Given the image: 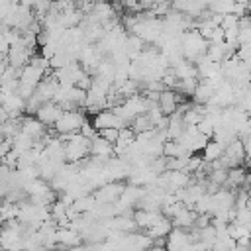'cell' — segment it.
Masks as SVG:
<instances>
[{
	"label": "cell",
	"instance_id": "obj_13",
	"mask_svg": "<svg viewBox=\"0 0 251 251\" xmlns=\"http://www.w3.org/2000/svg\"><path fill=\"white\" fill-rule=\"evenodd\" d=\"M245 180H247V173H245L243 165L231 167V169H227V178H226V184L224 186H227L231 190H237V188L245 186Z\"/></svg>",
	"mask_w": 251,
	"mask_h": 251
},
{
	"label": "cell",
	"instance_id": "obj_12",
	"mask_svg": "<svg viewBox=\"0 0 251 251\" xmlns=\"http://www.w3.org/2000/svg\"><path fill=\"white\" fill-rule=\"evenodd\" d=\"M214 92H216V88H214L206 78H202V80H198V84H196V88H194V92H192L190 98H192L194 102H198V104H208V102L212 100Z\"/></svg>",
	"mask_w": 251,
	"mask_h": 251
},
{
	"label": "cell",
	"instance_id": "obj_7",
	"mask_svg": "<svg viewBox=\"0 0 251 251\" xmlns=\"http://www.w3.org/2000/svg\"><path fill=\"white\" fill-rule=\"evenodd\" d=\"M90 155L96 157V159H102V161H108L110 157L116 155V149H114V143L104 139L100 133H96L92 139H90Z\"/></svg>",
	"mask_w": 251,
	"mask_h": 251
},
{
	"label": "cell",
	"instance_id": "obj_15",
	"mask_svg": "<svg viewBox=\"0 0 251 251\" xmlns=\"http://www.w3.org/2000/svg\"><path fill=\"white\" fill-rule=\"evenodd\" d=\"M98 133H100L104 139L116 143V139H118V135H120V127H104V129H100Z\"/></svg>",
	"mask_w": 251,
	"mask_h": 251
},
{
	"label": "cell",
	"instance_id": "obj_11",
	"mask_svg": "<svg viewBox=\"0 0 251 251\" xmlns=\"http://www.w3.org/2000/svg\"><path fill=\"white\" fill-rule=\"evenodd\" d=\"M224 143L220 141V139H216V137H210L208 139V143L204 145V149H202V159L206 161V163H214V161H220V157H222V153H224Z\"/></svg>",
	"mask_w": 251,
	"mask_h": 251
},
{
	"label": "cell",
	"instance_id": "obj_9",
	"mask_svg": "<svg viewBox=\"0 0 251 251\" xmlns=\"http://www.w3.org/2000/svg\"><path fill=\"white\" fill-rule=\"evenodd\" d=\"M80 241H82L80 231L71 227V226H59L57 231H55V245L73 247V245H78Z\"/></svg>",
	"mask_w": 251,
	"mask_h": 251
},
{
	"label": "cell",
	"instance_id": "obj_16",
	"mask_svg": "<svg viewBox=\"0 0 251 251\" xmlns=\"http://www.w3.org/2000/svg\"><path fill=\"white\" fill-rule=\"evenodd\" d=\"M4 139H6V137H4V133H2V131H0V143H2V141H4Z\"/></svg>",
	"mask_w": 251,
	"mask_h": 251
},
{
	"label": "cell",
	"instance_id": "obj_3",
	"mask_svg": "<svg viewBox=\"0 0 251 251\" xmlns=\"http://www.w3.org/2000/svg\"><path fill=\"white\" fill-rule=\"evenodd\" d=\"M86 122V116H84V108H76V110H63V114L59 116V120L55 122V131L59 135H71V133H76L80 131L82 124Z\"/></svg>",
	"mask_w": 251,
	"mask_h": 251
},
{
	"label": "cell",
	"instance_id": "obj_2",
	"mask_svg": "<svg viewBox=\"0 0 251 251\" xmlns=\"http://www.w3.org/2000/svg\"><path fill=\"white\" fill-rule=\"evenodd\" d=\"M180 45H182V55L184 59H190V61H196L198 57H202L206 53V47H208V39L196 29H186L180 33Z\"/></svg>",
	"mask_w": 251,
	"mask_h": 251
},
{
	"label": "cell",
	"instance_id": "obj_14",
	"mask_svg": "<svg viewBox=\"0 0 251 251\" xmlns=\"http://www.w3.org/2000/svg\"><path fill=\"white\" fill-rule=\"evenodd\" d=\"M131 129L135 131V133H143V131H149V129H155V124H153V120L149 118V114L145 112V114H139V116H135L133 120H131Z\"/></svg>",
	"mask_w": 251,
	"mask_h": 251
},
{
	"label": "cell",
	"instance_id": "obj_1",
	"mask_svg": "<svg viewBox=\"0 0 251 251\" xmlns=\"http://www.w3.org/2000/svg\"><path fill=\"white\" fill-rule=\"evenodd\" d=\"M90 155V137L80 131L65 135V159L67 163H80Z\"/></svg>",
	"mask_w": 251,
	"mask_h": 251
},
{
	"label": "cell",
	"instance_id": "obj_4",
	"mask_svg": "<svg viewBox=\"0 0 251 251\" xmlns=\"http://www.w3.org/2000/svg\"><path fill=\"white\" fill-rule=\"evenodd\" d=\"M245 161H247V157H245V149H243V143H241L239 137L231 139V141L224 147V153H222V157H220V163H222L224 167H227V169L239 167V165H243Z\"/></svg>",
	"mask_w": 251,
	"mask_h": 251
},
{
	"label": "cell",
	"instance_id": "obj_10",
	"mask_svg": "<svg viewBox=\"0 0 251 251\" xmlns=\"http://www.w3.org/2000/svg\"><path fill=\"white\" fill-rule=\"evenodd\" d=\"M190 239H192V235L186 231V227L173 226V229L167 235V247L169 249H186V247H192Z\"/></svg>",
	"mask_w": 251,
	"mask_h": 251
},
{
	"label": "cell",
	"instance_id": "obj_8",
	"mask_svg": "<svg viewBox=\"0 0 251 251\" xmlns=\"http://www.w3.org/2000/svg\"><path fill=\"white\" fill-rule=\"evenodd\" d=\"M61 114H63V108H61L55 100H47V102H43V104L35 110V116H37L45 126H55V122L59 120Z\"/></svg>",
	"mask_w": 251,
	"mask_h": 251
},
{
	"label": "cell",
	"instance_id": "obj_5",
	"mask_svg": "<svg viewBox=\"0 0 251 251\" xmlns=\"http://www.w3.org/2000/svg\"><path fill=\"white\" fill-rule=\"evenodd\" d=\"M92 124H94V127L100 131V129H104V127H126L127 124L118 116V112L114 110V108H104V110H100V112H96L94 116H92Z\"/></svg>",
	"mask_w": 251,
	"mask_h": 251
},
{
	"label": "cell",
	"instance_id": "obj_6",
	"mask_svg": "<svg viewBox=\"0 0 251 251\" xmlns=\"http://www.w3.org/2000/svg\"><path fill=\"white\" fill-rule=\"evenodd\" d=\"M124 186L126 184H122V180H108V182H104L102 186H98L94 190V198L102 204H114L122 196Z\"/></svg>",
	"mask_w": 251,
	"mask_h": 251
}]
</instances>
